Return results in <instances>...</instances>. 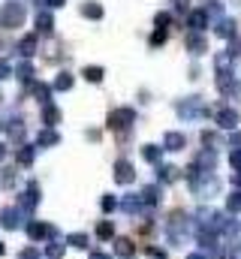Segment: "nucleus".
<instances>
[{
    "label": "nucleus",
    "instance_id": "nucleus-12",
    "mask_svg": "<svg viewBox=\"0 0 241 259\" xmlns=\"http://www.w3.org/2000/svg\"><path fill=\"white\" fill-rule=\"evenodd\" d=\"M145 202H142V196H136V193H130V196H124L120 199V208L127 211V214H139V208H142Z\"/></svg>",
    "mask_w": 241,
    "mask_h": 259
},
{
    "label": "nucleus",
    "instance_id": "nucleus-16",
    "mask_svg": "<svg viewBox=\"0 0 241 259\" xmlns=\"http://www.w3.org/2000/svg\"><path fill=\"white\" fill-rule=\"evenodd\" d=\"M157 178H160L163 184H172V181H178V169H175V166H160V169H157Z\"/></svg>",
    "mask_w": 241,
    "mask_h": 259
},
{
    "label": "nucleus",
    "instance_id": "nucleus-41",
    "mask_svg": "<svg viewBox=\"0 0 241 259\" xmlns=\"http://www.w3.org/2000/svg\"><path fill=\"white\" fill-rule=\"evenodd\" d=\"M232 181H235V184H238V187H241V175H235V178H232Z\"/></svg>",
    "mask_w": 241,
    "mask_h": 259
},
{
    "label": "nucleus",
    "instance_id": "nucleus-30",
    "mask_svg": "<svg viewBox=\"0 0 241 259\" xmlns=\"http://www.w3.org/2000/svg\"><path fill=\"white\" fill-rule=\"evenodd\" d=\"M217 124L220 127H235V112H220L217 115Z\"/></svg>",
    "mask_w": 241,
    "mask_h": 259
},
{
    "label": "nucleus",
    "instance_id": "nucleus-15",
    "mask_svg": "<svg viewBox=\"0 0 241 259\" xmlns=\"http://www.w3.org/2000/svg\"><path fill=\"white\" fill-rule=\"evenodd\" d=\"M66 244H72L75 250H88V247H91V238H88L85 232H72V235L66 238Z\"/></svg>",
    "mask_w": 241,
    "mask_h": 259
},
{
    "label": "nucleus",
    "instance_id": "nucleus-27",
    "mask_svg": "<svg viewBox=\"0 0 241 259\" xmlns=\"http://www.w3.org/2000/svg\"><path fill=\"white\" fill-rule=\"evenodd\" d=\"M82 75H85L88 81H103V66H85Z\"/></svg>",
    "mask_w": 241,
    "mask_h": 259
},
{
    "label": "nucleus",
    "instance_id": "nucleus-13",
    "mask_svg": "<svg viewBox=\"0 0 241 259\" xmlns=\"http://www.w3.org/2000/svg\"><path fill=\"white\" fill-rule=\"evenodd\" d=\"M43 121H46V127H55L60 121V109L55 103H46V106H43Z\"/></svg>",
    "mask_w": 241,
    "mask_h": 259
},
{
    "label": "nucleus",
    "instance_id": "nucleus-1",
    "mask_svg": "<svg viewBox=\"0 0 241 259\" xmlns=\"http://www.w3.org/2000/svg\"><path fill=\"white\" fill-rule=\"evenodd\" d=\"M27 15V6L21 0H9L0 6V27H21Z\"/></svg>",
    "mask_w": 241,
    "mask_h": 259
},
{
    "label": "nucleus",
    "instance_id": "nucleus-24",
    "mask_svg": "<svg viewBox=\"0 0 241 259\" xmlns=\"http://www.w3.org/2000/svg\"><path fill=\"white\" fill-rule=\"evenodd\" d=\"M82 15L85 18H103V6L100 3H85L82 6Z\"/></svg>",
    "mask_w": 241,
    "mask_h": 259
},
{
    "label": "nucleus",
    "instance_id": "nucleus-11",
    "mask_svg": "<svg viewBox=\"0 0 241 259\" xmlns=\"http://www.w3.org/2000/svg\"><path fill=\"white\" fill-rule=\"evenodd\" d=\"M30 91H33V97H36L43 106H46V103H52V91H55V88H49V84H43V81H33V84H30Z\"/></svg>",
    "mask_w": 241,
    "mask_h": 259
},
{
    "label": "nucleus",
    "instance_id": "nucleus-37",
    "mask_svg": "<svg viewBox=\"0 0 241 259\" xmlns=\"http://www.w3.org/2000/svg\"><path fill=\"white\" fill-rule=\"evenodd\" d=\"M46 3H49V6H63L66 0H46Z\"/></svg>",
    "mask_w": 241,
    "mask_h": 259
},
{
    "label": "nucleus",
    "instance_id": "nucleus-8",
    "mask_svg": "<svg viewBox=\"0 0 241 259\" xmlns=\"http://www.w3.org/2000/svg\"><path fill=\"white\" fill-rule=\"evenodd\" d=\"M58 142H60V136H58L55 127H46L39 136H36V148H55Z\"/></svg>",
    "mask_w": 241,
    "mask_h": 259
},
{
    "label": "nucleus",
    "instance_id": "nucleus-14",
    "mask_svg": "<svg viewBox=\"0 0 241 259\" xmlns=\"http://www.w3.org/2000/svg\"><path fill=\"white\" fill-rule=\"evenodd\" d=\"M33 52H36V36L30 33V36H24V39L18 42V55L27 61V58H33Z\"/></svg>",
    "mask_w": 241,
    "mask_h": 259
},
{
    "label": "nucleus",
    "instance_id": "nucleus-4",
    "mask_svg": "<svg viewBox=\"0 0 241 259\" xmlns=\"http://www.w3.org/2000/svg\"><path fill=\"white\" fill-rule=\"evenodd\" d=\"M115 181H118V184H133V181H136L133 163H127V160H118V163H115Z\"/></svg>",
    "mask_w": 241,
    "mask_h": 259
},
{
    "label": "nucleus",
    "instance_id": "nucleus-32",
    "mask_svg": "<svg viewBox=\"0 0 241 259\" xmlns=\"http://www.w3.org/2000/svg\"><path fill=\"white\" fill-rule=\"evenodd\" d=\"M202 49H205V42H202L199 36H190V52H196V55H199Z\"/></svg>",
    "mask_w": 241,
    "mask_h": 259
},
{
    "label": "nucleus",
    "instance_id": "nucleus-28",
    "mask_svg": "<svg viewBox=\"0 0 241 259\" xmlns=\"http://www.w3.org/2000/svg\"><path fill=\"white\" fill-rule=\"evenodd\" d=\"M6 130H9V136H12L15 142H21V139H24V124H21V121H12V124H6Z\"/></svg>",
    "mask_w": 241,
    "mask_h": 259
},
{
    "label": "nucleus",
    "instance_id": "nucleus-36",
    "mask_svg": "<svg viewBox=\"0 0 241 259\" xmlns=\"http://www.w3.org/2000/svg\"><path fill=\"white\" fill-rule=\"evenodd\" d=\"M91 259H112V256H109V253H100V250H94V253H91Z\"/></svg>",
    "mask_w": 241,
    "mask_h": 259
},
{
    "label": "nucleus",
    "instance_id": "nucleus-20",
    "mask_svg": "<svg viewBox=\"0 0 241 259\" xmlns=\"http://www.w3.org/2000/svg\"><path fill=\"white\" fill-rule=\"evenodd\" d=\"M160 154H163V148H157V145H145V148H142V157H145L148 163H160Z\"/></svg>",
    "mask_w": 241,
    "mask_h": 259
},
{
    "label": "nucleus",
    "instance_id": "nucleus-44",
    "mask_svg": "<svg viewBox=\"0 0 241 259\" xmlns=\"http://www.w3.org/2000/svg\"><path fill=\"white\" fill-rule=\"evenodd\" d=\"M3 127H6V124H0V130H3Z\"/></svg>",
    "mask_w": 241,
    "mask_h": 259
},
{
    "label": "nucleus",
    "instance_id": "nucleus-29",
    "mask_svg": "<svg viewBox=\"0 0 241 259\" xmlns=\"http://www.w3.org/2000/svg\"><path fill=\"white\" fill-rule=\"evenodd\" d=\"M100 208H103V211H106V214H112V211H115V208H118V199H115V196H103V199H100Z\"/></svg>",
    "mask_w": 241,
    "mask_h": 259
},
{
    "label": "nucleus",
    "instance_id": "nucleus-26",
    "mask_svg": "<svg viewBox=\"0 0 241 259\" xmlns=\"http://www.w3.org/2000/svg\"><path fill=\"white\" fill-rule=\"evenodd\" d=\"M52 88H55V91H69V88H72V75H69V72H60Z\"/></svg>",
    "mask_w": 241,
    "mask_h": 259
},
{
    "label": "nucleus",
    "instance_id": "nucleus-23",
    "mask_svg": "<svg viewBox=\"0 0 241 259\" xmlns=\"http://www.w3.org/2000/svg\"><path fill=\"white\" fill-rule=\"evenodd\" d=\"M63 253H66V244H60V241H52L46 247V259H60Z\"/></svg>",
    "mask_w": 241,
    "mask_h": 259
},
{
    "label": "nucleus",
    "instance_id": "nucleus-25",
    "mask_svg": "<svg viewBox=\"0 0 241 259\" xmlns=\"http://www.w3.org/2000/svg\"><path fill=\"white\" fill-rule=\"evenodd\" d=\"M226 211H229V214H238L241 211V190L229 193V199H226Z\"/></svg>",
    "mask_w": 241,
    "mask_h": 259
},
{
    "label": "nucleus",
    "instance_id": "nucleus-2",
    "mask_svg": "<svg viewBox=\"0 0 241 259\" xmlns=\"http://www.w3.org/2000/svg\"><path fill=\"white\" fill-rule=\"evenodd\" d=\"M184 232H187V220H184L181 211H175V214L169 217V226H166V235H169V244H172V247H181Z\"/></svg>",
    "mask_w": 241,
    "mask_h": 259
},
{
    "label": "nucleus",
    "instance_id": "nucleus-35",
    "mask_svg": "<svg viewBox=\"0 0 241 259\" xmlns=\"http://www.w3.org/2000/svg\"><path fill=\"white\" fill-rule=\"evenodd\" d=\"M232 166H235V169H241V151H235V154H232Z\"/></svg>",
    "mask_w": 241,
    "mask_h": 259
},
{
    "label": "nucleus",
    "instance_id": "nucleus-10",
    "mask_svg": "<svg viewBox=\"0 0 241 259\" xmlns=\"http://www.w3.org/2000/svg\"><path fill=\"white\" fill-rule=\"evenodd\" d=\"M36 30H39V33H52V30H55V15L43 9V12L36 15Z\"/></svg>",
    "mask_w": 241,
    "mask_h": 259
},
{
    "label": "nucleus",
    "instance_id": "nucleus-22",
    "mask_svg": "<svg viewBox=\"0 0 241 259\" xmlns=\"http://www.w3.org/2000/svg\"><path fill=\"white\" fill-rule=\"evenodd\" d=\"M97 238H115L112 220H100V223H97Z\"/></svg>",
    "mask_w": 241,
    "mask_h": 259
},
{
    "label": "nucleus",
    "instance_id": "nucleus-17",
    "mask_svg": "<svg viewBox=\"0 0 241 259\" xmlns=\"http://www.w3.org/2000/svg\"><path fill=\"white\" fill-rule=\"evenodd\" d=\"M163 145H166V151H181V148H184V136H181V133H166Z\"/></svg>",
    "mask_w": 241,
    "mask_h": 259
},
{
    "label": "nucleus",
    "instance_id": "nucleus-9",
    "mask_svg": "<svg viewBox=\"0 0 241 259\" xmlns=\"http://www.w3.org/2000/svg\"><path fill=\"white\" fill-rule=\"evenodd\" d=\"M15 78H18L21 84H33V64H30V61H21L18 69H15Z\"/></svg>",
    "mask_w": 241,
    "mask_h": 259
},
{
    "label": "nucleus",
    "instance_id": "nucleus-40",
    "mask_svg": "<svg viewBox=\"0 0 241 259\" xmlns=\"http://www.w3.org/2000/svg\"><path fill=\"white\" fill-rule=\"evenodd\" d=\"M187 259H205V256H202V253H190Z\"/></svg>",
    "mask_w": 241,
    "mask_h": 259
},
{
    "label": "nucleus",
    "instance_id": "nucleus-42",
    "mask_svg": "<svg viewBox=\"0 0 241 259\" xmlns=\"http://www.w3.org/2000/svg\"><path fill=\"white\" fill-rule=\"evenodd\" d=\"M3 253H6V247H3V244H0V256H3Z\"/></svg>",
    "mask_w": 241,
    "mask_h": 259
},
{
    "label": "nucleus",
    "instance_id": "nucleus-31",
    "mask_svg": "<svg viewBox=\"0 0 241 259\" xmlns=\"http://www.w3.org/2000/svg\"><path fill=\"white\" fill-rule=\"evenodd\" d=\"M18 259H39V250H36V247H24V250L18 253Z\"/></svg>",
    "mask_w": 241,
    "mask_h": 259
},
{
    "label": "nucleus",
    "instance_id": "nucleus-34",
    "mask_svg": "<svg viewBox=\"0 0 241 259\" xmlns=\"http://www.w3.org/2000/svg\"><path fill=\"white\" fill-rule=\"evenodd\" d=\"M163 39H166V33H163V30H157V33H154V39H151V42H154V46H160V42H163Z\"/></svg>",
    "mask_w": 241,
    "mask_h": 259
},
{
    "label": "nucleus",
    "instance_id": "nucleus-39",
    "mask_svg": "<svg viewBox=\"0 0 241 259\" xmlns=\"http://www.w3.org/2000/svg\"><path fill=\"white\" fill-rule=\"evenodd\" d=\"M3 157H6V145L0 142V160H3Z\"/></svg>",
    "mask_w": 241,
    "mask_h": 259
},
{
    "label": "nucleus",
    "instance_id": "nucleus-3",
    "mask_svg": "<svg viewBox=\"0 0 241 259\" xmlns=\"http://www.w3.org/2000/svg\"><path fill=\"white\" fill-rule=\"evenodd\" d=\"M133 109H115L112 115H109V127L112 130H127L130 124H133Z\"/></svg>",
    "mask_w": 241,
    "mask_h": 259
},
{
    "label": "nucleus",
    "instance_id": "nucleus-33",
    "mask_svg": "<svg viewBox=\"0 0 241 259\" xmlns=\"http://www.w3.org/2000/svg\"><path fill=\"white\" fill-rule=\"evenodd\" d=\"M9 75H12V66L6 64V61H0V81H3V78H9Z\"/></svg>",
    "mask_w": 241,
    "mask_h": 259
},
{
    "label": "nucleus",
    "instance_id": "nucleus-43",
    "mask_svg": "<svg viewBox=\"0 0 241 259\" xmlns=\"http://www.w3.org/2000/svg\"><path fill=\"white\" fill-rule=\"evenodd\" d=\"M0 103H3V94H0Z\"/></svg>",
    "mask_w": 241,
    "mask_h": 259
},
{
    "label": "nucleus",
    "instance_id": "nucleus-21",
    "mask_svg": "<svg viewBox=\"0 0 241 259\" xmlns=\"http://www.w3.org/2000/svg\"><path fill=\"white\" fill-rule=\"evenodd\" d=\"M33 157H36V151H33L30 145H21V148H18V163H21V166H30Z\"/></svg>",
    "mask_w": 241,
    "mask_h": 259
},
{
    "label": "nucleus",
    "instance_id": "nucleus-18",
    "mask_svg": "<svg viewBox=\"0 0 241 259\" xmlns=\"http://www.w3.org/2000/svg\"><path fill=\"white\" fill-rule=\"evenodd\" d=\"M139 196H142V202H145V205H157V202H160V187L148 184V187H145Z\"/></svg>",
    "mask_w": 241,
    "mask_h": 259
},
{
    "label": "nucleus",
    "instance_id": "nucleus-6",
    "mask_svg": "<svg viewBox=\"0 0 241 259\" xmlns=\"http://www.w3.org/2000/svg\"><path fill=\"white\" fill-rule=\"evenodd\" d=\"M0 226L3 229H18L21 226V211L18 208H3L0 211Z\"/></svg>",
    "mask_w": 241,
    "mask_h": 259
},
{
    "label": "nucleus",
    "instance_id": "nucleus-19",
    "mask_svg": "<svg viewBox=\"0 0 241 259\" xmlns=\"http://www.w3.org/2000/svg\"><path fill=\"white\" fill-rule=\"evenodd\" d=\"M133 250H136V247H133V241H130V238H118V241H115V253H118V256H133Z\"/></svg>",
    "mask_w": 241,
    "mask_h": 259
},
{
    "label": "nucleus",
    "instance_id": "nucleus-38",
    "mask_svg": "<svg viewBox=\"0 0 241 259\" xmlns=\"http://www.w3.org/2000/svg\"><path fill=\"white\" fill-rule=\"evenodd\" d=\"M232 145H241V133H235V136H232Z\"/></svg>",
    "mask_w": 241,
    "mask_h": 259
},
{
    "label": "nucleus",
    "instance_id": "nucleus-5",
    "mask_svg": "<svg viewBox=\"0 0 241 259\" xmlns=\"http://www.w3.org/2000/svg\"><path fill=\"white\" fill-rule=\"evenodd\" d=\"M36 205H39V184L30 181L27 190H24V199H21V211H33Z\"/></svg>",
    "mask_w": 241,
    "mask_h": 259
},
{
    "label": "nucleus",
    "instance_id": "nucleus-7",
    "mask_svg": "<svg viewBox=\"0 0 241 259\" xmlns=\"http://www.w3.org/2000/svg\"><path fill=\"white\" fill-rule=\"evenodd\" d=\"M49 232H52V226L43 223V220H30L27 223V238L30 241H43V238H49Z\"/></svg>",
    "mask_w": 241,
    "mask_h": 259
}]
</instances>
